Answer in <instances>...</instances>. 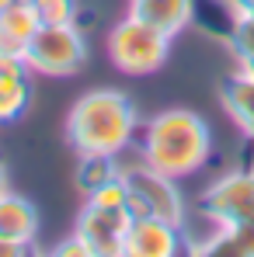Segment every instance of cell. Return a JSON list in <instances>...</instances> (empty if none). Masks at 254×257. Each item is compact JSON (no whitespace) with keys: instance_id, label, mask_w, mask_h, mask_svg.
Listing matches in <instances>:
<instances>
[{"instance_id":"cell-1","label":"cell","mask_w":254,"mask_h":257,"mask_svg":"<svg viewBox=\"0 0 254 257\" xmlns=\"http://www.w3.org/2000/svg\"><path fill=\"white\" fill-rule=\"evenodd\" d=\"M139 115L132 97L115 87H94L66 111V143L77 157H122L136 146Z\"/></svg>"},{"instance_id":"cell-2","label":"cell","mask_w":254,"mask_h":257,"mask_svg":"<svg viewBox=\"0 0 254 257\" xmlns=\"http://www.w3.org/2000/svg\"><path fill=\"white\" fill-rule=\"evenodd\" d=\"M136 150L146 167L185 181L202 171L212 157L209 122L192 108H164L146 125H139Z\"/></svg>"},{"instance_id":"cell-3","label":"cell","mask_w":254,"mask_h":257,"mask_svg":"<svg viewBox=\"0 0 254 257\" xmlns=\"http://www.w3.org/2000/svg\"><path fill=\"white\" fill-rule=\"evenodd\" d=\"M108 63L126 77H153L171 56V35L157 32L153 25L139 21L136 14H126L115 21L105 35Z\"/></svg>"},{"instance_id":"cell-4","label":"cell","mask_w":254,"mask_h":257,"mask_svg":"<svg viewBox=\"0 0 254 257\" xmlns=\"http://www.w3.org/2000/svg\"><path fill=\"white\" fill-rule=\"evenodd\" d=\"M87 35L70 21V25H39L35 39L25 49V66L35 77L49 80H66L77 77L87 66Z\"/></svg>"},{"instance_id":"cell-5","label":"cell","mask_w":254,"mask_h":257,"mask_svg":"<svg viewBox=\"0 0 254 257\" xmlns=\"http://www.w3.org/2000/svg\"><path fill=\"white\" fill-rule=\"evenodd\" d=\"M122 177L129 184L132 215H153V219H167L174 226H185V198L174 177L146 167L143 160H136L132 167H122Z\"/></svg>"},{"instance_id":"cell-6","label":"cell","mask_w":254,"mask_h":257,"mask_svg":"<svg viewBox=\"0 0 254 257\" xmlns=\"http://www.w3.org/2000/svg\"><path fill=\"white\" fill-rule=\"evenodd\" d=\"M199 209L212 226H233L254 219V167H240L216 177L202 191Z\"/></svg>"},{"instance_id":"cell-7","label":"cell","mask_w":254,"mask_h":257,"mask_svg":"<svg viewBox=\"0 0 254 257\" xmlns=\"http://www.w3.org/2000/svg\"><path fill=\"white\" fill-rule=\"evenodd\" d=\"M129 222H132V209H101L84 202L73 233H80V240L91 247V257H122Z\"/></svg>"},{"instance_id":"cell-8","label":"cell","mask_w":254,"mask_h":257,"mask_svg":"<svg viewBox=\"0 0 254 257\" xmlns=\"http://www.w3.org/2000/svg\"><path fill=\"white\" fill-rule=\"evenodd\" d=\"M185 243H188L185 226H174L167 219H153V215H132L122 257H174L185 250Z\"/></svg>"},{"instance_id":"cell-9","label":"cell","mask_w":254,"mask_h":257,"mask_svg":"<svg viewBox=\"0 0 254 257\" xmlns=\"http://www.w3.org/2000/svg\"><path fill=\"white\" fill-rule=\"evenodd\" d=\"M35 97V73L21 56L0 52V125H14L28 115Z\"/></svg>"},{"instance_id":"cell-10","label":"cell","mask_w":254,"mask_h":257,"mask_svg":"<svg viewBox=\"0 0 254 257\" xmlns=\"http://www.w3.org/2000/svg\"><path fill=\"white\" fill-rule=\"evenodd\" d=\"M39 226H42V215L32 198H25L11 188L0 195V240L32 250V243L39 240Z\"/></svg>"},{"instance_id":"cell-11","label":"cell","mask_w":254,"mask_h":257,"mask_svg":"<svg viewBox=\"0 0 254 257\" xmlns=\"http://www.w3.org/2000/svg\"><path fill=\"white\" fill-rule=\"evenodd\" d=\"M244 7H247L244 0H192V25L202 35L230 45L240 18H244Z\"/></svg>"},{"instance_id":"cell-12","label":"cell","mask_w":254,"mask_h":257,"mask_svg":"<svg viewBox=\"0 0 254 257\" xmlns=\"http://www.w3.org/2000/svg\"><path fill=\"white\" fill-rule=\"evenodd\" d=\"M219 101H223L226 115L233 118V125L254 143V77L247 70L237 66L230 77H223V84H219Z\"/></svg>"},{"instance_id":"cell-13","label":"cell","mask_w":254,"mask_h":257,"mask_svg":"<svg viewBox=\"0 0 254 257\" xmlns=\"http://www.w3.org/2000/svg\"><path fill=\"white\" fill-rule=\"evenodd\" d=\"M129 14L174 39L192 25V0H129Z\"/></svg>"},{"instance_id":"cell-14","label":"cell","mask_w":254,"mask_h":257,"mask_svg":"<svg viewBox=\"0 0 254 257\" xmlns=\"http://www.w3.org/2000/svg\"><path fill=\"white\" fill-rule=\"evenodd\" d=\"M39 14L28 0H18L11 4L4 14H0V52H11V56H21L25 59V49L35 39L39 32Z\"/></svg>"},{"instance_id":"cell-15","label":"cell","mask_w":254,"mask_h":257,"mask_svg":"<svg viewBox=\"0 0 254 257\" xmlns=\"http://www.w3.org/2000/svg\"><path fill=\"white\" fill-rule=\"evenodd\" d=\"M192 250L206 257H254V219L233 222V226H216V233Z\"/></svg>"},{"instance_id":"cell-16","label":"cell","mask_w":254,"mask_h":257,"mask_svg":"<svg viewBox=\"0 0 254 257\" xmlns=\"http://www.w3.org/2000/svg\"><path fill=\"white\" fill-rule=\"evenodd\" d=\"M80 164H77V188L80 191H94L98 184H105V181H112L115 174H122V164L115 160V157H77Z\"/></svg>"},{"instance_id":"cell-17","label":"cell","mask_w":254,"mask_h":257,"mask_svg":"<svg viewBox=\"0 0 254 257\" xmlns=\"http://www.w3.org/2000/svg\"><path fill=\"white\" fill-rule=\"evenodd\" d=\"M87 205H101V209H129V184L122 174H115L112 181H105V184H98L94 191H87L84 195Z\"/></svg>"},{"instance_id":"cell-18","label":"cell","mask_w":254,"mask_h":257,"mask_svg":"<svg viewBox=\"0 0 254 257\" xmlns=\"http://www.w3.org/2000/svg\"><path fill=\"white\" fill-rule=\"evenodd\" d=\"M28 4L35 7L42 25H70L80 7V0H28Z\"/></svg>"},{"instance_id":"cell-19","label":"cell","mask_w":254,"mask_h":257,"mask_svg":"<svg viewBox=\"0 0 254 257\" xmlns=\"http://www.w3.org/2000/svg\"><path fill=\"white\" fill-rule=\"evenodd\" d=\"M52 254L56 257H91V247L80 240V233H73L70 240H63L59 247H52Z\"/></svg>"},{"instance_id":"cell-20","label":"cell","mask_w":254,"mask_h":257,"mask_svg":"<svg viewBox=\"0 0 254 257\" xmlns=\"http://www.w3.org/2000/svg\"><path fill=\"white\" fill-rule=\"evenodd\" d=\"M28 254L25 247H18V243H7V240H0V257H21Z\"/></svg>"},{"instance_id":"cell-21","label":"cell","mask_w":254,"mask_h":257,"mask_svg":"<svg viewBox=\"0 0 254 257\" xmlns=\"http://www.w3.org/2000/svg\"><path fill=\"white\" fill-rule=\"evenodd\" d=\"M11 188V181H7V167H4V160H0V195Z\"/></svg>"},{"instance_id":"cell-22","label":"cell","mask_w":254,"mask_h":257,"mask_svg":"<svg viewBox=\"0 0 254 257\" xmlns=\"http://www.w3.org/2000/svg\"><path fill=\"white\" fill-rule=\"evenodd\" d=\"M240 70H247V73L254 77V56H251V59H244V63H240Z\"/></svg>"},{"instance_id":"cell-23","label":"cell","mask_w":254,"mask_h":257,"mask_svg":"<svg viewBox=\"0 0 254 257\" xmlns=\"http://www.w3.org/2000/svg\"><path fill=\"white\" fill-rule=\"evenodd\" d=\"M11 4H18V0H0V14H4V11H7Z\"/></svg>"},{"instance_id":"cell-24","label":"cell","mask_w":254,"mask_h":257,"mask_svg":"<svg viewBox=\"0 0 254 257\" xmlns=\"http://www.w3.org/2000/svg\"><path fill=\"white\" fill-rule=\"evenodd\" d=\"M244 4H254V0H244Z\"/></svg>"}]
</instances>
